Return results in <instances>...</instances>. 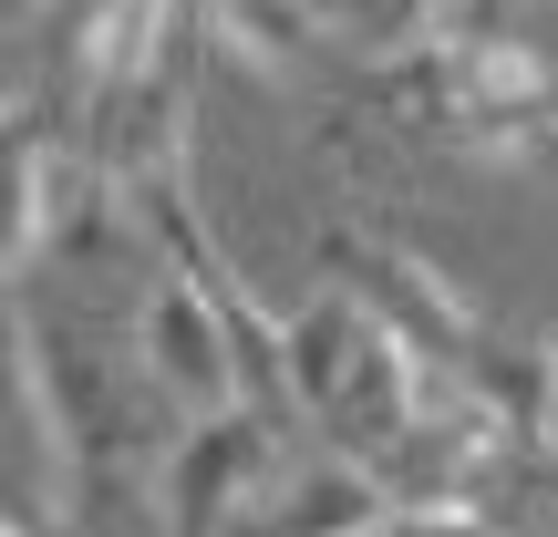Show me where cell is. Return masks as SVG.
Instances as JSON below:
<instances>
[{"label": "cell", "mask_w": 558, "mask_h": 537, "mask_svg": "<svg viewBox=\"0 0 558 537\" xmlns=\"http://www.w3.org/2000/svg\"><path fill=\"white\" fill-rule=\"evenodd\" d=\"M320 279H331V290L352 300V310L373 320L424 382L476 393L486 414H507L527 444H538V352L507 341L445 269H424L414 248H393L383 228H352V218H341V228H320Z\"/></svg>", "instance_id": "6da1fadb"}, {"label": "cell", "mask_w": 558, "mask_h": 537, "mask_svg": "<svg viewBox=\"0 0 558 537\" xmlns=\"http://www.w3.org/2000/svg\"><path fill=\"white\" fill-rule=\"evenodd\" d=\"M135 373H145V393L177 414V435L207 424V414H228V403H248L239 320H228L207 290H186L177 269H166L156 290H145V310H135Z\"/></svg>", "instance_id": "7a4b0ae2"}, {"label": "cell", "mask_w": 558, "mask_h": 537, "mask_svg": "<svg viewBox=\"0 0 558 537\" xmlns=\"http://www.w3.org/2000/svg\"><path fill=\"white\" fill-rule=\"evenodd\" d=\"M290 455H300V435L269 424L259 403H228V414L186 424L177 455H166V537H228Z\"/></svg>", "instance_id": "3957f363"}, {"label": "cell", "mask_w": 558, "mask_h": 537, "mask_svg": "<svg viewBox=\"0 0 558 537\" xmlns=\"http://www.w3.org/2000/svg\"><path fill=\"white\" fill-rule=\"evenodd\" d=\"M207 41L259 83L341 73V0H207Z\"/></svg>", "instance_id": "277c9868"}, {"label": "cell", "mask_w": 558, "mask_h": 537, "mask_svg": "<svg viewBox=\"0 0 558 537\" xmlns=\"http://www.w3.org/2000/svg\"><path fill=\"white\" fill-rule=\"evenodd\" d=\"M0 476H21L52 507V424H41V382H32V341H21L11 290H0Z\"/></svg>", "instance_id": "5b68a950"}, {"label": "cell", "mask_w": 558, "mask_h": 537, "mask_svg": "<svg viewBox=\"0 0 558 537\" xmlns=\"http://www.w3.org/2000/svg\"><path fill=\"white\" fill-rule=\"evenodd\" d=\"M538 455H558V341L538 352Z\"/></svg>", "instance_id": "8992f818"}, {"label": "cell", "mask_w": 558, "mask_h": 537, "mask_svg": "<svg viewBox=\"0 0 558 537\" xmlns=\"http://www.w3.org/2000/svg\"><path fill=\"white\" fill-rule=\"evenodd\" d=\"M32 537H62V527H32Z\"/></svg>", "instance_id": "52a82bcc"}]
</instances>
